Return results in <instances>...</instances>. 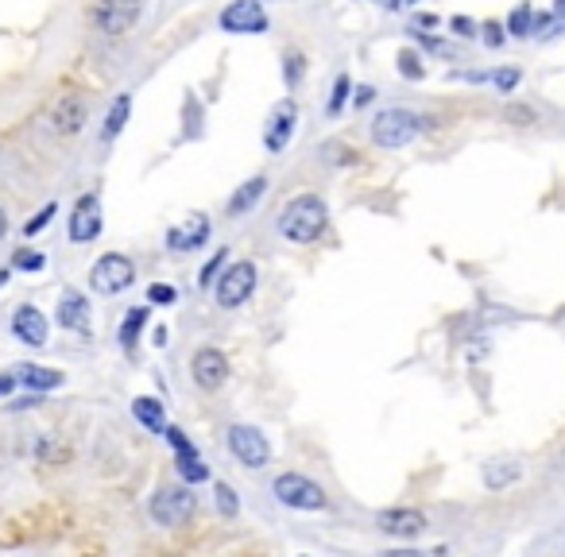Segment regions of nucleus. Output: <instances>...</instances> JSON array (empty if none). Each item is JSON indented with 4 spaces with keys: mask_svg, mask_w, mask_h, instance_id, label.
Masks as SVG:
<instances>
[{
    "mask_svg": "<svg viewBox=\"0 0 565 557\" xmlns=\"http://www.w3.org/2000/svg\"><path fill=\"white\" fill-rule=\"evenodd\" d=\"M47 333H51V325L43 318V310H35V306H16V314H12V337L20 341V345H28V349H43L47 345Z\"/></svg>",
    "mask_w": 565,
    "mask_h": 557,
    "instance_id": "14",
    "label": "nucleus"
},
{
    "mask_svg": "<svg viewBox=\"0 0 565 557\" xmlns=\"http://www.w3.org/2000/svg\"><path fill=\"white\" fill-rule=\"evenodd\" d=\"M376 97V89L372 86H357V93H353V105H368Z\"/></svg>",
    "mask_w": 565,
    "mask_h": 557,
    "instance_id": "38",
    "label": "nucleus"
},
{
    "mask_svg": "<svg viewBox=\"0 0 565 557\" xmlns=\"http://www.w3.org/2000/svg\"><path fill=\"white\" fill-rule=\"evenodd\" d=\"M190 376H194V383H198L202 391L225 387V380H229V356H225L221 349H213V345L198 349L194 352V360H190Z\"/></svg>",
    "mask_w": 565,
    "mask_h": 557,
    "instance_id": "10",
    "label": "nucleus"
},
{
    "mask_svg": "<svg viewBox=\"0 0 565 557\" xmlns=\"http://www.w3.org/2000/svg\"><path fill=\"white\" fill-rule=\"evenodd\" d=\"M136 283V264L120 252H105L97 264L90 267V287L97 294H120Z\"/></svg>",
    "mask_w": 565,
    "mask_h": 557,
    "instance_id": "7",
    "label": "nucleus"
},
{
    "mask_svg": "<svg viewBox=\"0 0 565 557\" xmlns=\"http://www.w3.org/2000/svg\"><path fill=\"white\" fill-rule=\"evenodd\" d=\"M97 236H101V198L97 194H82L74 213H70V240L74 244H90Z\"/></svg>",
    "mask_w": 565,
    "mask_h": 557,
    "instance_id": "13",
    "label": "nucleus"
},
{
    "mask_svg": "<svg viewBox=\"0 0 565 557\" xmlns=\"http://www.w3.org/2000/svg\"><path fill=\"white\" fill-rule=\"evenodd\" d=\"M16 387V376H0V395H8Z\"/></svg>",
    "mask_w": 565,
    "mask_h": 557,
    "instance_id": "41",
    "label": "nucleus"
},
{
    "mask_svg": "<svg viewBox=\"0 0 565 557\" xmlns=\"http://www.w3.org/2000/svg\"><path fill=\"white\" fill-rule=\"evenodd\" d=\"M4 233H8V217H4V209H0V240H4Z\"/></svg>",
    "mask_w": 565,
    "mask_h": 557,
    "instance_id": "43",
    "label": "nucleus"
},
{
    "mask_svg": "<svg viewBox=\"0 0 565 557\" xmlns=\"http://www.w3.org/2000/svg\"><path fill=\"white\" fill-rule=\"evenodd\" d=\"M256 279H260V271H256L252 260H240V264L225 267L221 279H217V306H221V310L244 306V302L252 298V291H256Z\"/></svg>",
    "mask_w": 565,
    "mask_h": 557,
    "instance_id": "5",
    "label": "nucleus"
},
{
    "mask_svg": "<svg viewBox=\"0 0 565 557\" xmlns=\"http://www.w3.org/2000/svg\"><path fill=\"white\" fill-rule=\"evenodd\" d=\"M225 260H229V248H217V252H213V260H209V264L202 267V275H198V287H202V291H209V287H213V283L221 279V271H225Z\"/></svg>",
    "mask_w": 565,
    "mask_h": 557,
    "instance_id": "28",
    "label": "nucleus"
},
{
    "mask_svg": "<svg viewBox=\"0 0 565 557\" xmlns=\"http://www.w3.org/2000/svg\"><path fill=\"white\" fill-rule=\"evenodd\" d=\"M225 441H229V453H233V461L237 465H244V469H264L271 461V445L268 438L256 430V426H244V422H237V426H229V434H225Z\"/></svg>",
    "mask_w": 565,
    "mask_h": 557,
    "instance_id": "6",
    "label": "nucleus"
},
{
    "mask_svg": "<svg viewBox=\"0 0 565 557\" xmlns=\"http://www.w3.org/2000/svg\"><path fill=\"white\" fill-rule=\"evenodd\" d=\"M326 225H329V206L318 194H298L279 213V236L291 240V244H314L318 236L326 233Z\"/></svg>",
    "mask_w": 565,
    "mask_h": 557,
    "instance_id": "1",
    "label": "nucleus"
},
{
    "mask_svg": "<svg viewBox=\"0 0 565 557\" xmlns=\"http://www.w3.org/2000/svg\"><path fill=\"white\" fill-rule=\"evenodd\" d=\"M148 310L144 306H132L128 314H124V322H120V329H117V341H120V349L124 352H136V341H140V329L148 325Z\"/></svg>",
    "mask_w": 565,
    "mask_h": 557,
    "instance_id": "22",
    "label": "nucleus"
},
{
    "mask_svg": "<svg viewBox=\"0 0 565 557\" xmlns=\"http://www.w3.org/2000/svg\"><path fill=\"white\" fill-rule=\"evenodd\" d=\"M519 78H523V74H519L515 66H504V70H496V74H492V82H496L500 93H511V89L519 86Z\"/></svg>",
    "mask_w": 565,
    "mask_h": 557,
    "instance_id": "33",
    "label": "nucleus"
},
{
    "mask_svg": "<svg viewBox=\"0 0 565 557\" xmlns=\"http://www.w3.org/2000/svg\"><path fill=\"white\" fill-rule=\"evenodd\" d=\"M217 28L229 31V35H264L271 28V20L260 0H233V4L221 8Z\"/></svg>",
    "mask_w": 565,
    "mask_h": 557,
    "instance_id": "8",
    "label": "nucleus"
},
{
    "mask_svg": "<svg viewBox=\"0 0 565 557\" xmlns=\"http://www.w3.org/2000/svg\"><path fill=\"white\" fill-rule=\"evenodd\" d=\"M194 507H198V499L194 492L182 484V488H163V492H155L148 503L151 519L159 523V527H182L190 515H194Z\"/></svg>",
    "mask_w": 565,
    "mask_h": 557,
    "instance_id": "9",
    "label": "nucleus"
},
{
    "mask_svg": "<svg viewBox=\"0 0 565 557\" xmlns=\"http://www.w3.org/2000/svg\"><path fill=\"white\" fill-rule=\"evenodd\" d=\"M535 28V12H531V4H519L511 16H507V31L515 35V39H523V35H531Z\"/></svg>",
    "mask_w": 565,
    "mask_h": 557,
    "instance_id": "27",
    "label": "nucleus"
},
{
    "mask_svg": "<svg viewBox=\"0 0 565 557\" xmlns=\"http://www.w3.org/2000/svg\"><path fill=\"white\" fill-rule=\"evenodd\" d=\"M384 557H430V554H418V550H391V554Z\"/></svg>",
    "mask_w": 565,
    "mask_h": 557,
    "instance_id": "42",
    "label": "nucleus"
},
{
    "mask_svg": "<svg viewBox=\"0 0 565 557\" xmlns=\"http://www.w3.org/2000/svg\"><path fill=\"white\" fill-rule=\"evenodd\" d=\"M554 20H558V28H565V0L554 4Z\"/></svg>",
    "mask_w": 565,
    "mask_h": 557,
    "instance_id": "40",
    "label": "nucleus"
},
{
    "mask_svg": "<svg viewBox=\"0 0 565 557\" xmlns=\"http://www.w3.org/2000/svg\"><path fill=\"white\" fill-rule=\"evenodd\" d=\"M302 557H306V554H302Z\"/></svg>",
    "mask_w": 565,
    "mask_h": 557,
    "instance_id": "45",
    "label": "nucleus"
},
{
    "mask_svg": "<svg viewBox=\"0 0 565 557\" xmlns=\"http://www.w3.org/2000/svg\"><path fill=\"white\" fill-rule=\"evenodd\" d=\"M399 74L403 78H411V82H418V78H426V66H422V59H418L415 51H399Z\"/></svg>",
    "mask_w": 565,
    "mask_h": 557,
    "instance_id": "29",
    "label": "nucleus"
},
{
    "mask_svg": "<svg viewBox=\"0 0 565 557\" xmlns=\"http://www.w3.org/2000/svg\"><path fill=\"white\" fill-rule=\"evenodd\" d=\"M271 496L279 499L283 507H291V511H326L329 507L326 488L314 484V480H306L302 472H283V476H275Z\"/></svg>",
    "mask_w": 565,
    "mask_h": 557,
    "instance_id": "3",
    "label": "nucleus"
},
{
    "mask_svg": "<svg viewBox=\"0 0 565 557\" xmlns=\"http://www.w3.org/2000/svg\"><path fill=\"white\" fill-rule=\"evenodd\" d=\"M376 527L391 534V538H418L426 530V515L411 511V507H399V511H380L376 515Z\"/></svg>",
    "mask_w": 565,
    "mask_h": 557,
    "instance_id": "17",
    "label": "nucleus"
},
{
    "mask_svg": "<svg viewBox=\"0 0 565 557\" xmlns=\"http://www.w3.org/2000/svg\"><path fill=\"white\" fill-rule=\"evenodd\" d=\"M86 120H90L86 93H62L59 101H55V109H51V128L59 136H78L86 128Z\"/></svg>",
    "mask_w": 565,
    "mask_h": 557,
    "instance_id": "11",
    "label": "nucleus"
},
{
    "mask_svg": "<svg viewBox=\"0 0 565 557\" xmlns=\"http://www.w3.org/2000/svg\"><path fill=\"white\" fill-rule=\"evenodd\" d=\"M128 117H132V93H120L117 101H113V109H109V117H105V124H101V140L113 144L120 132H124Z\"/></svg>",
    "mask_w": 565,
    "mask_h": 557,
    "instance_id": "21",
    "label": "nucleus"
},
{
    "mask_svg": "<svg viewBox=\"0 0 565 557\" xmlns=\"http://www.w3.org/2000/svg\"><path fill=\"white\" fill-rule=\"evenodd\" d=\"M16 267H24V271H39L43 267V256L39 252H16V260H12Z\"/></svg>",
    "mask_w": 565,
    "mask_h": 557,
    "instance_id": "35",
    "label": "nucleus"
},
{
    "mask_svg": "<svg viewBox=\"0 0 565 557\" xmlns=\"http://www.w3.org/2000/svg\"><path fill=\"white\" fill-rule=\"evenodd\" d=\"M140 12H144V0H93L90 24L101 35H124L140 24Z\"/></svg>",
    "mask_w": 565,
    "mask_h": 557,
    "instance_id": "4",
    "label": "nucleus"
},
{
    "mask_svg": "<svg viewBox=\"0 0 565 557\" xmlns=\"http://www.w3.org/2000/svg\"><path fill=\"white\" fill-rule=\"evenodd\" d=\"M523 476V469L515 465V461H488L484 465V484L492 488V492H500V488H507V484H515Z\"/></svg>",
    "mask_w": 565,
    "mask_h": 557,
    "instance_id": "23",
    "label": "nucleus"
},
{
    "mask_svg": "<svg viewBox=\"0 0 565 557\" xmlns=\"http://www.w3.org/2000/svg\"><path fill=\"white\" fill-rule=\"evenodd\" d=\"M4 283H8V267H4V271H0V287H4Z\"/></svg>",
    "mask_w": 565,
    "mask_h": 557,
    "instance_id": "44",
    "label": "nucleus"
},
{
    "mask_svg": "<svg viewBox=\"0 0 565 557\" xmlns=\"http://www.w3.org/2000/svg\"><path fill=\"white\" fill-rule=\"evenodd\" d=\"M268 194V175L248 178L244 186H237V194L229 198V217H244L248 209H256V202Z\"/></svg>",
    "mask_w": 565,
    "mask_h": 557,
    "instance_id": "19",
    "label": "nucleus"
},
{
    "mask_svg": "<svg viewBox=\"0 0 565 557\" xmlns=\"http://www.w3.org/2000/svg\"><path fill=\"white\" fill-rule=\"evenodd\" d=\"M511 124H519V128H531V124H538V113L535 109H527V105H507L504 113Z\"/></svg>",
    "mask_w": 565,
    "mask_h": 557,
    "instance_id": "32",
    "label": "nucleus"
},
{
    "mask_svg": "<svg viewBox=\"0 0 565 557\" xmlns=\"http://www.w3.org/2000/svg\"><path fill=\"white\" fill-rule=\"evenodd\" d=\"M175 298H179V294L171 291V287H163V283H155V287L148 291V302H155V306H171Z\"/></svg>",
    "mask_w": 565,
    "mask_h": 557,
    "instance_id": "34",
    "label": "nucleus"
},
{
    "mask_svg": "<svg viewBox=\"0 0 565 557\" xmlns=\"http://www.w3.org/2000/svg\"><path fill=\"white\" fill-rule=\"evenodd\" d=\"M55 213H59V206H55V202H47V206L35 213V221H28V225H24V236H39L43 229H47V225H51V217H55Z\"/></svg>",
    "mask_w": 565,
    "mask_h": 557,
    "instance_id": "30",
    "label": "nucleus"
},
{
    "mask_svg": "<svg viewBox=\"0 0 565 557\" xmlns=\"http://www.w3.org/2000/svg\"><path fill=\"white\" fill-rule=\"evenodd\" d=\"M59 325L62 329H70V333H82V337H90L93 325H90V298L78 291H62L59 298Z\"/></svg>",
    "mask_w": 565,
    "mask_h": 557,
    "instance_id": "16",
    "label": "nucleus"
},
{
    "mask_svg": "<svg viewBox=\"0 0 565 557\" xmlns=\"http://www.w3.org/2000/svg\"><path fill=\"white\" fill-rule=\"evenodd\" d=\"M426 124H430V120H422L418 113H411V109H399V105H395V109H384V113H376V120H372V144L387 147V151H399V147L411 144Z\"/></svg>",
    "mask_w": 565,
    "mask_h": 557,
    "instance_id": "2",
    "label": "nucleus"
},
{
    "mask_svg": "<svg viewBox=\"0 0 565 557\" xmlns=\"http://www.w3.org/2000/svg\"><path fill=\"white\" fill-rule=\"evenodd\" d=\"M179 476L186 480V484H206L209 480V469L202 465V457H198V449L190 445V449H179Z\"/></svg>",
    "mask_w": 565,
    "mask_h": 557,
    "instance_id": "24",
    "label": "nucleus"
},
{
    "mask_svg": "<svg viewBox=\"0 0 565 557\" xmlns=\"http://www.w3.org/2000/svg\"><path fill=\"white\" fill-rule=\"evenodd\" d=\"M39 403H43L39 395H20V399L12 403V411H24V407H39Z\"/></svg>",
    "mask_w": 565,
    "mask_h": 557,
    "instance_id": "39",
    "label": "nucleus"
},
{
    "mask_svg": "<svg viewBox=\"0 0 565 557\" xmlns=\"http://www.w3.org/2000/svg\"><path fill=\"white\" fill-rule=\"evenodd\" d=\"M453 31H457V35H465V39H473V35H476L473 20H465V16H457V20H453Z\"/></svg>",
    "mask_w": 565,
    "mask_h": 557,
    "instance_id": "37",
    "label": "nucleus"
},
{
    "mask_svg": "<svg viewBox=\"0 0 565 557\" xmlns=\"http://www.w3.org/2000/svg\"><path fill=\"white\" fill-rule=\"evenodd\" d=\"M209 240V217L206 213H190L182 225L167 229V248L171 252H194Z\"/></svg>",
    "mask_w": 565,
    "mask_h": 557,
    "instance_id": "15",
    "label": "nucleus"
},
{
    "mask_svg": "<svg viewBox=\"0 0 565 557\" xmlns=\"http://www.w3.org/2000/svg\"><path fill=\"white\" fill-rule=\"evenodd\" d=\"M349 93H353V78H349V74H337V82H333V93H329V101H326V117L329 120L341 117V109L349 105Z\"/></svg>",
    "mask_w": 565,
    "mask_h": 557,
    "instance_id": "25",
    "label": "nucleus"
},
{
    "mask_svg": "<svg viewBox=\"0 0 565 557\" xmlns=\"http://www.w3.org/2000/svg\"><path fill=\"white\" fill-rule=\"evenodd\" d=\"M132 414H136V422L151 430V434H163L167 430V411H163V403L155 399V395H140V399H132Z\"/></svg>",
    "mask_w": 565,
    "mask_h": 557,
    "instance_id": "20",
    "label": "nucleus"
},
{
    "mask_svg": "<svg viewBox=\"0 0 565 557\" xmlns=\"http://www.w3.org/2000/svg\"><path fill=\"white\" fill-rule=\"evenodd\" d=\"M484 43H488V47H500V43H504V28H500V24H484Z\"/></svg>",
    "mask_w": 565,
    "mask_h": 557,
    "instance_id": "36",
    "label": "nucleus"
},
{
    "mask_svg": "<svg viewBox=\"0 0 565 557\" xmlns=\"http://www.w3.org/2000/svg\"><path fill=\"white\" fill-rule=\"evenodd\" d=\"M302 74H306V55L291 47V51L283 55V86H287V89H295L298 82H302Z\"/></svg>",
    "mask_w": 565,
    "mask_h": 557,
    "instance_id": "26",
    "label": "nucleus"
},
{
    "mask_svg": "<svg viewBox=\"0 0 565 557\" xmlns=\"http://www.w3.org/2000/svg\"><path fill=\"white\" fill-rule=\"evenodd\" d=\"M295 124H298V105L291 101V97H283V101L271 109L268 128H264V147H268L271 155H279L283 147L291 144V136H295Z\"/></svg>",
    "mask_w": 565,
    "mask_h": 557,
    "instance_id": "12",
    "label": "nucleus"
},
{
    "mask_svg": "<svg viewBox=\"0 0 565 557\" xmlns=\"http://www.w3.org/2000/svg\"><path fill=\"white\" fill-rule=\"evenodd\" d=\"M12 376L24 383V387H31V391H51V387H62V380H66L62 372L43 368V364H16Z\"/></svg>",
    "mask_w": 565,
    "mask_h": 557,
    "instance_id": "18",
    "label": "nucleus"
},
{
    "mask_svg": "<svg viewBox=\"0 0 565 557\" xmlns=\"http://www.w3.org/2000/svg\"><path fill=\"white\" fill-rule=\"evenodd\" d=\"M213 492H217V507H221V515H237V492L229 488V484H213Z\"/></svg>",
    "mask_w": 565,
    "mask_h": 557,
    "instance_id": "31",
    "label": "nucleus"
}]
</instances>
